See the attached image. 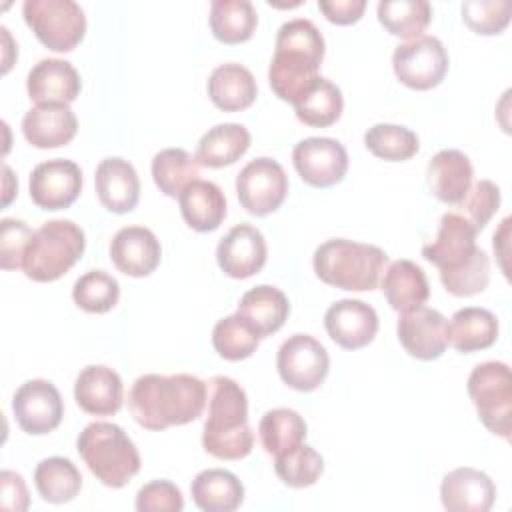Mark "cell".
I'll list each match as a JSON object with an SVG mask.
<instances>
[{"label": "cell", "instance_id": "cell-25", "mask_svg": "<svg viewBox=\"0 0 512 512\" xmlns=\"http://www.w3.org/2000/svg\"><path fill=\"white\" fill-rule=\"evenodd\" d=\"M474 170L470 158L454 148L440 150L426 166V180L430 192L446 204H458L472 186Z\"/></svg>", "mask_w": 512, "mask_h": 512}, {"label": "cell", "instance_id": "cell-13", "mask_svg": "<svg viewBox=\"0 0 512 512\" xmlns=\"http://www.w3.org/2000/svg\"><path fill=\"white\" fill-rule=\"evenodd\" d=\"M12 412L24 432L42 436L60 424L64 416V404L58 388L52 382L34 378L24 382L14 392Z\"/></svg>", "mask_w": 512, "mask_h": 512}, {"label": "cell", "instance_id": "cell-44", "mask_svg": "<svg viewBox=\"0 0 512 512\" xmlns=\"http://www.w3.org/2000/svg\"><path fill=\"white\" fill-rule=\"evenodd\" d=\"M500 206V188L492 180H476L456 204L458 214H462L478 232L490 222Z\"/></svg>", "mask_w": 512, "mask_h": 512}, {"label": "cell", "instance_id": "cell-41", "mask_svg": "<svg viewBox=\"0 0 512 512\" xmlns=\"http://www.w3.org/2000/svg\"><path fill=\"white\" fill-rule=\"evenodd\" d=\"M72 298L84 312L104 314L118 304L120 284L104 270H90L74 282Z\"/></svg>", "mask_w": 512, "mask_h": 512}, {"label": "cell", "instance_id": "cell-16", "mask_svg": "<svg viewBox=\"0 0 512 512\" xmlns=\"http://www.w3.org/2000/svg\"><path fill=\"white\" fill-rule=\"evenodd\" d=\"M476 234L478 230L462 214L446 212L440 218L434 240L422 246V256L438 266L440 272L456 270L476 254Z\"/></svg>", "mask_w": 512, "mask_h": 512}, {"label": "cell", "instance_id": "cell-26", "mask_svg": "<svg viewBox=\"0 0 512 512\" xmlns=\"http://www.w3.org/2000/svg\"><path fill=\"white\" fill-rule=\"evenodd\" d=\"M184 222L196 232H212L226 218V198L218 184L196 178L178 196Z\"/></svg>", "mask_w": 512, "mask_h": 512}, {"label": "cell", "instance_id": "cell-38", "mask_svg": "<svg viewBox=\"0 0 512 512\" xmlns=\"http://www.w3.org/2000/svg\"><path fill=\"white\" fill-rule=\"evenodd\" d=\"M198 168L196 158L182 148H164L152 158L154 184L170 198L180 196V192L196 180Z\"/></svg>", "mask_w": 512, "mask_h": 512}, {"label": "cell", "instance_id": "cell-33", "mask_svg": "<svg viewBox=\"0 0 512 512\" xmlns=\"http://www.w3.org/2000/svg\"><path fill=\"white\" fill-rule=\"evenodd\" d=\"M344 108L340 88L324 76H318L294 102V112L300 122L312 128L334 124Z\"/></svg>", "mask_w": 512, "mask_h": 512}, {"label": "cell", "instance_id": "cell-32", "mask_svg": "<svg viewBox=\"0 0 512 512\" xmlns=\"http://www.w3.org/2000/svg\"><path fill=\"white\" fill-rule=\"evenodd\" d=\"M448 336L450 344L462 354L484 350L498 338V320L486 308L466 306L456 310L450 318Z\"/></svg>", "mask_w": 512, "mask_h": 512}, {"label": "cell", "instance_id": "cell-6", "mask_svg": "<svg viewBox=\"0 0 512 512\" xmlns=\"http://www.w3.org/2000/svg\"><path fill=\"white\" fill-rule=\"evenodd\" d=\"M84 232L72 220H48L34 230L24 254L22 270L34 282L64 276L84 254Z\"/></svg>", "mask_w": 512, "mask_h": 512}, {"label": "cell", "instance_id": "cell-12", "mask_svg": "<svg viewBox=\"0 0 512 512\" xmlns=\"http://www.w3.org/2000/svg\"><path fill=\"white\" fill-rule=\"evenodd\" d=\"M292 162L300 178L314 188H330L338 184L348 170L346 148L326 136H310L300 140L292 150Z\"/></svg>", "mask_w": 512, "mask_h": 512}, {"label": "cell", "instance_id": "cell-15", "mask_svg": "<svg viewBox=\"0 0 512 512\" xmlns=\"http://www.w3.org/2000/svg\"><path fill=\"white\" fill-rule=\"evenodd\" d=\"M396 332L402 348L418 360H434L450 344L448 320L442 312L428 306L402 312Z\"/></svg>", "mask_w": 512, "mask_h": 512}, {"label": "cell", "instance_id": "cell-50", "mask_svg": "<svg viewBox=\"0 0 512 512\" xmlns=\"http://www.w3.org/2000/svg\"><path fill=\"white\" fill-rule=\"evenodd\" d=\"M508 228H510V218H504L502 224H500V228H498V232H494V240H492L494 252L500 256V260H502L500 266H502L504 272H506L504 258L508 256V250H506V246H508Z\"/></svg>", "mask_w": 512, "mask_h": 512}, {"label": "cell", "instance_id": "cell-1", "mask_svg": "<svg viewBox=\"0 0 512 512\" xmlns=\"http://www.w3.org/2000/svg\"><path fill=\"white\" fill-rule=\"evenodd\" d=\"M208 388L192 374H144L128 392V408L146 430L182 426L202 416Z\"/></svg>", "mask_w": 512, "mask_h": 512}, {"label": "cell", "instance_id": "cell-23", "mask_svg": "<svg viewBox=\"0 0 512 512\" xmlns=\"http://www.w3.org/2000/svg\"><path fill=\"white\" fill-rule=\"evenodd\" d=\"M94 186L100 204L114 214H126L138 204L140 180L134 166L124 158L112 156L100 160L94 174Z\"/></svg>", "mask_w": 512, "mask_h": 512}, {"label": "cell", "instance_id": "cell-39", "mask_svg": "<svg viewBox=\"0 0 512 512\" xmlns=\"http://www.w3.org/2000/svg\"><path fill=\"white\" fill-rule=\"evenodd\" d=\"M258 344L260 336L238 312L218 320L212 330V346L224 360H244L256 352Z\"/></svg>", "mask_w": 512, "mask_h": 512}, {"label": "cell", "instance_id": "cell-2", "mask_svg": "<svg viewBox=\"0 0 512 512\" xmlns=\"http://www.w3.org/2000/svg\"><path fill=\"white\" fill-rule=\"evenodd\" d=\"M324 58V38L308 18L284 22L276 34L274 56L268 66L272 92L284 102L296 98L320 76L318 68Z\"/></svg>", "mask_w": 512, "mask_h": 512}, {"label": "cell", "instance_id": "cell-29", "mask_svg": "<svg viewBox=\"0 0 512 512\" xmlns=\"http://www.w3.org/2000/svg\"><path fill=\"white\" fill-rule=\"evenodd\" d=\"M382 290L396 312H408L424 302L430 296V286L424 270L412 260H396L392 262L382 276Z\"/></svg>", "mask_w": 512, "mask_h": 512}, {"label": "cell", "instance_id": "cell-35", "mask_svg": "<svg viewBox=\"0 0 512 512\" xmlns=\"http://www.w3.org/2000/svg\"><path fill=\"white\" fill-rule=\"evenodd\" d=\"M34 484L42 500L50 504H64L80 492L82 476L72 460L50 456L36 466Z\"/></svg>", "mask_w": 512, "mask_h": 512}, {"label": "cell", "instance_id": "cell-17", "mask_svg": "<svg viewBox=\"0 0 512 512\" xmlns=\"http://www.w3.org/2000/svg\"><path fill=\"white\" fill-rule=\"evenodd\" d=\"M324 326L338 346L358 350L374 340L378 332V314L362 300L344 298L326 310Z\"/></svg>", "mask_w": 512, "mask_h": 512}, {"label": "cell", "instance_id": "cell-20", "mask_svg": "<svg viewBox=\"0 0 512 512\" xmlns=\"http://www.w3.org/2000/svg\"><path fill=\"white\" fill-rule=\"evenodd\" d=\"M494 498L496 486L492 478L470 466L448 472L440 484L442 506L450 512H488Z\"/></svg>", "mask_w": 512, "mask_h": 512}, {"label": "cell", "instance_id": "cell-46", "mask_svg": "<svg viewBox=\"0 0 512 512\" xmlns=\"http://www.w3.org/2000/svg\"><path fill=\"white\" fill-rule=\"evenodd\" d=\"M34 230L16 218H4L0 222V264L4 270L22 268L26 248Z\"/></svg>", "mask_w": 512, "mask_h": 512}, {"label": "cell", "instance_id": "cell-37", "mask_svg": "<svg viewBox=\"0 0 512 512\" xmlns=\"http://www.w3.org/2000/svg\"><path fill=\"white\" fill-rule=\"evenodd\" d=\"M376 10L380 24L406 40L420 36L432 20V6L426 0H380Z\"/></svg>", "mask_w": 512, "mask_h": 512}, {"label": "cell", "instance_id": "cell-49", "mask_svg": "<svg viewBox=\"0 0 512 512\" xmlns=\"http://www.w3.org/2000/svg\"><path fill=\"white\" fill-rule=\"evenodd\" d=\"M318 8L330 22L346 26L360 20L366 0H318Z\"/></svg>", "mask_w": 512, "mask_h": 512}, {"label": "cell", "instance_id": "cell-19", "mask_svg": "<svg viewBox=\"0 0 512 512\" xmlns=\"http://www.w3.org/2000/svg\"><path fill=\"white\" fill-rule=\"evenodd\" d=\"M162 248L156 234L144 226H124L110 242V260L114 266L134 278L152 274L160 264Z\"/></svg>", "mask_w": 512, "mask_h": 512}, {"label": "cell", "instance_id": "cell-48", "mask_svg": "<svg viewBox=\"0 0 512 512\" xmlns=\"http://www.w3.org/2000/svg\"><path fill=\"white\" fill-rule=\"evenodd\" d=\"M30 504L26 482L20 474L12 470H2L0 474V508L22 512Z\"/></svg>", "mask_w": 512, "mask_h": 512}, {"label": "cell", "instance_id": "cell-30", "mask_svg": "<svg viewBox=\"0 0 512 512\" xmlns=\"http://www.w3.org/2000/svg\"><path fill=\"white\" fill-rule=\"evenodd\" d=\"M194 504L204 512H232L244 500V486L236 474L222 468H208L190 484Z\"/></svg>", "mask_w": 512, "mask_h": 512}, {"label": "cell", "instance_id": "cell-8", "mask_svg": "<svg viewBox=\"0 0 512 512\" xmlns=\"http://www.w3.org/2000/svg\"><path fill=\"white\" fill-rule=\"evenodd\" d=\"M22 14L36 38L54 52H70L84 38L86 16L74 0H26Z\"/></svg>", "mask_w": 512, "mask_h": 512}, {"label": "cell", "instance_id": "cell-36", "mask_svg": "<svg viewBox=\"0 0 512 512\" xmlns=\"http://www.w3.org/2000/svg\"><path fill=\"white\" fill-rule=\"evenodd\" d=\"M258 434L264 450L272 456H278L302 444L306 438V422L292 408H274L262 416Z\"/></svg>", "mask_w": 512, "mask_h": 512}, {"label": "cell", "instance_id": "cell-3", "mask_svg": "<svg viewBox=\"0 0 512 512\" xmlns=\"http://www.w3.org/2000/svg\"><path fill=\"white\" fill-rule=\"evenodd\" d=\"M208 388V416L202 446L220 460H242L252 452L254 434L248 424V398L244 388L228 376H212Z\"/></svg>", "mask_w": 512, "mask_h": 512}, {"label": "cell", "instance_id": "cell-24", "mask_svg": "<svg viewBox=\"0 0 512 512\" xmlns=\"http://www.w3.org/2000/svg\"><path fill=\"white\" fill-rule=\"evenodd\" d=\"M80 74L68 60L44 58L32 66L26 78V90L32 102L70 104L80 94Z\"/></svg>", "mask_w": 512, "mask_h": 512}, {"label": "cell", "instance_id": "cell-40", "mask_svg": "<svg viewBox=\"0 0 512 512\" xmlns=\"http://www.w3.org/2000/svg\"><path fill=\"white\" fill-rule=\"evenodd\" d=\"M364 144L366 148L382 160L388 162H402L412 158L420 144L418 136L400 124H374L366 130L364 134Z\"/></svg>", "mask_w": 512, "mask_h": 512}, {"label": "cell", "instance_id": "cell-28", "mask_svg": "<svg viewBox=\"0 0 512 512\" xmlns=\"http://www.w3.org/2000/svg\"><path fill=\"white\" fill-rule=\"evenodd\" d=\"M258 86L252 72L236 62L220 64L208 78V96L224 112H238L256 100Z\"/></svg>", "mask_w": 512, "mask_h": 512}, {"label": "cell", "instance_id": "cell-27", "mask_svg": "<svg viewBox=\"0 0 512 512\" xmlns=\"http://www.w3.org/2000/svg\"><path fill=\"white\" fill-rule=\"evenodd\" d=\"M238 314L256 330L260 338H264L278 332L284 326L290 314V304L280 288L260 284L250 288L240 298Z\"/></svg>", "mask_w": 512, "mask_h": 512}, {"label": "cell", "instance_id": "cell-10", "mask_svg": "<svg viewBox=\"0 0 512 512\" xmlns=\"http://www.w3.org/2000/svg\"><path fill=\"white\" fill-rule=\"evenodd\" d=\"M276 368L284 384L298 392H312L324 382L330 358L314 336L292 334L278 348Z\"/></svg>", "mask_w": 512, "mask_h": 512}, {"label": "cell", "instance_id": "cell-22", "mask_svg": "<svg viewBox=\"0 0 512 512\" xmlns=\"http://www.w3.org/2000/svg\"><path fill=\"white\" fill-rule=\"evenodd\" d=\"M78 130L76 114L68 104L42 102L22 118V134L36 148H58L68 144Z\"/></svg>", "mask_w": 512, "mask_h": 512}, {"label": "cell", "instance_id": "cell-34", "mask_svg": "<svg viewBox=\"0 0 512 512\" xmlns=\"http://www.w3.org/2000/svg\"><path fill=\"white\" fill-rule=\"evenodd\" d=\"M210 30L224 44L246 42L258 24L256 10L248 0H212Z\"/></svg>", "mask_w": 512, "mask_h": 512}, {"label": "cell", "instance_id": "cell-14", "mask_svg": "<svg viewBox=\"0 0 512 512\" xmlns=\"http://www.w3.org/2000/svg\"><path fill=\"white\" fill-rule=\"evenodd\" d=\"M30 198L42 210H62L76 202L82 190L80 166L66 158L40 162L28 180Z\"/></svg>", "mask_w": 512, "mask_h": 512}, {"label": "cell", "instance_id": "cell-7", "mask_svg": "<svg viewBox=\"0 0 512 512\" xmlns=\"http://www.w3.org/2000/svg\"><path fill=\"white\" fill-rule=\"evenodd\" d=\"M468 394L482 424L508 440L512 432V378L504 362H482L468 376Z\"/></svg>", "mask_w": 512, "mask_h": 512}, {"label": "cell", "instance_id": "cell-45", "mask_svg": "<svg viewBox=\"0 0 512 512\" xmlns=\"http://www.w3.org/2000/svg\"><path fill=\"white\" fill-rule=\"evenodd\" d=\"M512 14L508 0H466L462 4V18L476 34H500Z\"/></svg>", "mask_w": 512, "mask_h": 512}, {"label": "cell", "instance_id": "cell-21", "mask_svg": "<svg viewBox=\"0 0 512 512\" xmlns=\"http://www.w3.org/2000/svg\"><path fill=\"white\" fill-rule=\"evenodd\" d=\"M74 400L86 414H116L124 402V386L118 372L102 364L82 368L74 382Z\"/></svg>", "mask_w": 512, "mask_h": 512}, {"label": "cell", "instance_id": "cell-9", "mask_svg": "<svg viewBox=\"0 0 512 512\" xmlns=\"http://www.w3.org/2000/svg\"><path fill=\"white\" fill-rule=\"evenodd\" d=\"M392 68L404 86L430 90L444 80L448 72V54L436 36L420 34L394 48Z\"/></svg>", "mask_w": 512, "mask_h": 512}, {"label": "cell", "instance_id": "cell-5", "mask_svg": "<svg viewBox=\"0 0 512 512\" xmlns=\"http://www.w3.org/2000/svg\"><path fill=\"white\" fill-rule=\"evenodd\" d=\"M88 470L108 488L126 486L140 470V454L128 434L112 422H90L76 440Z\"/></svg>", "mask_w": 512, "mask_h": 512}, {"label": "cell", "instance_id": "cell-31", "mask_svg": "<svg viewBox=\"0 0 512 512\" xmlns=\"http://www.w3.org/2000/svg\"><path fill=\"white\" fill-rule=\"evenodd\" d=\"M250 148V132L236 122L212 126L196 146V162L206 168L234 164Z\"/></svg>", "mask_w": 512, "mask_h": 512}, {"label": "cell", "instance_id": "cell-18", "mask_svg": "<svg viewBox=\"0 0 512 512\" xmlns=\"http://www.w3.org/2000/svg\"><path fill=\"white\" fill-rule=\"evenodd\" d=\"M266 240L262 232L250 224H236L218 242L216 260L220 270L230 278H248L266 264Z\"/></svg>", "mask_w": 512, "mask_h": 512}, {"label": "cell", "instance_id": "cell-51", "mask_svg": "<svg viewBox=\"0 0 512 512\" xmlns=\"http://www.w3.org/2000/svg\"><path fill=\"white\" fill-rule=\"evenodd\" d=\"M4 176H6V178H4V180H6V184H4V192H6V194H4V206H8L10 200H12V194H14V192L10 190V186H8V182L12 180V170H10L8 166H4Z\"/></svg>", "mask_w": 512, "mask_h": 512}, {"label": "cell", "instance_id": "cell-43", "mask_svg": "<svg viewBox=\"0 0 512 512\" xmlns=\"http://www.w3.org/2000/svg\"><path fill=\"white\" fill-rule=\"evenodd\" d=\"M490 280V260L484 250H476V254L460 268L440 272L442 286L454 296H474L488 286Z\"/></svg>", "mask_w": 512, "mask_h": 512}, {"label": "cell", "instance_id": "cell-42", "mask_svg": "<svg viewBox=\"0 0 512 512\" xmlns=\"http://www.w3.org/2000/svg\"><path fill=\"white\" fill-rule=\"evenodd\" d=\"M274 470L278 478L290 488H306L316 484L324 470L322 456L308 444H298L296 448L274 456Z\"/></svg>", "mask_w": 512, "mask_h": 512}, {"label": "cell", "instance_id": "cell-4", "mask_svg": "<svg viewBox=\"0 0 512 512\" xmlns=\"http://www.w3.org/2000/svg\"><path fill=\"white\" fill-rule=\"evenodd\" d=\"M316 276L334 288L364 292L378 288L388 256L374 244H362L346 238H332L314 250Z\"/></svg>", "mask_w": 512, "mask_h": 512}, {"label": "cell", "instance_id": "cell-47", "mask_svg": "<svg viewBox=\"0 0 512 512\" xmlns=\"http://www.w3.org/2000/svg\"><path fill=\"white\" fill-rule=\"evenodd\" d=\"M184 508L182 492L170 480L144 484L136 494L138 512H180Z\"/></svg>", "mask_w": 512, "mask_h": 512}, {"label": "cell", "instance_id": "cell-11", "mask_svg": "<svg viewBox=\"0 0 512 512\" xmlns=\"http://www.w3.org/2000/svg\"><path fill=\"white\" fill-rule=\"evenodd\" d=\"M236 194L246 212L266 216L284 202L288 176L276 160L266 156L254 158L236 176Z\"/></svg>", "mask_w": 512, "mask_h": 512}]
</instances>
